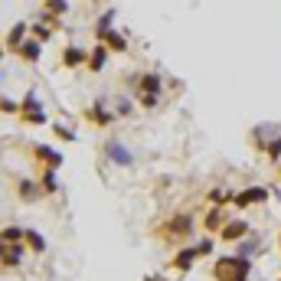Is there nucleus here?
Here are the masks:
<instances>
[{"instance_id":"1","label":"nucleus","mask_w":281,"mask_h":281,"mask_svg":"<svg viewBox=\"0 0 281 281\" xmlns=\"http://www.w3.org/2000/svg\"><path fill=\"white\" fill-rule=\"evenodd\" d=\"M23 118L26 121H33V124H43L46 121V115H43V105H36V95H26V101H23Z\"/></svg>"},{"instance_id":"2","label":"nucleus","mask_w":281,"mask_h":281,"mask_svg":"<svg viewBox=\"0 0 281 281\" xmlns=\"http://www.w3.org/2000/svg\"><path fill=\"white\" fill-rule=\"evenodd\" d=\"M144 92H147V95H157V92H161V76H144L140 79V95H144Z\"/></svg>"},{"instance_id":"3","label":"nucleus","mask_w":281,"mask_h":281,"mask_svg":"<svg viewBox=\"0 0 281 281\" xmlns=\"http://www.w3.org/2000/svg\"><path fill=\"white\" fill-rule=\"evenodd\" d=\"M105 59H108V49H105V46H98L95 53L88 56V65H92V69H95V72H98V69L105 65Z\"/></svg>"},{"instance_id":"4","label":"nucleus","mask_w":281,"mask_h":281,"mask_svg":"<svg viewBox=\"0 0 281 281\" xmlns=\"http://www.w3.org/2000/svg\"><path fill=\"white\" fill-rule=\"evenodd\" d=\"M82 59H85V53H82V49H76V46H69V49L62 53V62H65V65H79Z\"/></svg>"},{"instance_id":"5","label":"nucleus","mask_w":281,"mask_h":281,"mask_svg":"<svg viewBox=\"0 0 281 281\" xmlns=\"http://www.w3.org/2000/svg\"><path fill=\"white\" fill-rule=\"evenodd\" d=\"M108 154H111V157H115V161H121V163H131V154L124 151L121 144H115V140H111V144H108Z\"/></svg>"},{"instance_id":"6","label":"nucleus","mask_w":281,"mask_h":281,"mask_svg":"<svg viewBox=\"0 0 281 281\" xmlns=\"http://www.w3.org/2000/svg\"><path fill=\"white\" fill-rule=\"evenodd\" d=\"M43 7H46L49 13H65V10H69V3H65V0H46Z\"/></svg>"},{"instance_id":"7","label":"nucleus","mask_w":281,"mask_h":281,"mask_svg":"<svg viewBox=\"0 0 281 281\" xmlns=\"http://www.w3.org/2000/svg\"><path fill=\"white\" fill-rule=\"evenodd\" d=\"M23 30H26V26H23V23H17V26H13V30L7 33V43H10V46H17V43L23 40Z\"/></svg>"},{"instance_id":"8","label":"nucleus","mask_w":281,"mask_h":281,"mask_svg":"<svg viewBox=\"0 0 281 281\" xmlns=\"http://www.w3.org/2000/svg\"><path fill=\"white\" fill-rule=\"evenodd\" d=\"M101 40H108L111 49H124V40H121V33H105Z\"/></svg>"},{"instance_id":"9","label":"nucleus","mask_w":281,"mask_h":281,"mask_svg":"<svg viewBox=\"0 0 281 281\" xmlns=\"http://www.w3.org/2000/svg\"><path fill=\"white\" fill-rule=\"evenodd\" d=\"M36 53H40V40H33V43L23 46V59H36Z\"/></svg>"},{"instance_id":"10","label":"nucleus","mask_w":281,"mask_h":281,"mask_svg":"<svg viewBox=\"0 0 281 281\" xmlns=\"http://www.w3.org/2000/svg\"><path fill=\"white\" fill-rule=\"evenodd\" d=\"M33 36L43 43V40H49V30H43V26H33Z\"/></svg>"},{"instance_id":"11","label":"nucleus","mask_w":281,"mask_h":281,"mask_svg":"<svg viewBox=\"0 0 281 281\" xmlns=\"http://www.w3.org/2000/svg\"><path fill=\"white\" fill-rule=\"evenodd\" d=\"M242 229H245V226H242V222H236V226H229V229H226V236H239Z\"/></svg>"}]
</instances>
